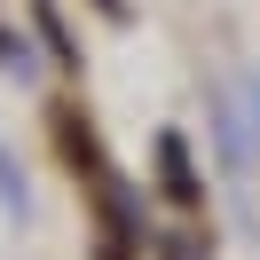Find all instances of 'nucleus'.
Instances as JSON below:
<instances>
[{"mask_svg":"<svg viewBox=\"0 0 260 260\" xmlns=\"http://www.w3.org/2000/svg\"><path fill=\"white\" fill-rule=\"evenodd\" d=\"M244 126H252V134H244V142L260 150V71H244Z\"/></svg>","mask_w":260,"mask_h":260,"instance_id":"f257e3e1","label":"nucleus"}]
</instances>
